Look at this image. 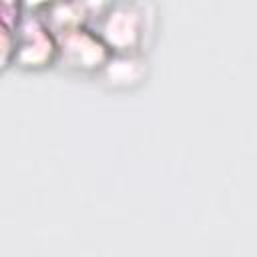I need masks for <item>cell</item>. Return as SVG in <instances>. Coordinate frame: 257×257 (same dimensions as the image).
Returning a JSON list of instances; mask_svg holds the SVG:
<instances>
[{"label": "cell", "instance_id": "obj_1", "mask_svg": "<svg viewBox=\"0 0 257 257\" xmlns=\"http://www.w3.org/2000/svg\"><path fill=\"white\" fill-rule=\"evenodd\" d=\"M147 16L149 14L141 2L122 0L114 6L110 2V8L100 14L102 18L100 38L106 40L116 50L135 52L143 44L145 34L151 32V26L147 24Z\"/></svg>", "mask_w": 257, "mask_h": 257}, {"label": "cell", "instance_id": "obj_2", "mask_svg": "<svg viewBox=\"0 0 257 257\" xmlns=\"http://www.w3.org/2000/svg\"><path fill=\"white\" fill-rule=\"evenodd\" d=\"M14 36L16 50L12 64H18L22 68H42L56 60V36L36 12L22 16L20 24L14 30Z\"/></svg>", "mask_w": 257, "mask_h": 257}, {"label": "cell", "instance_id": "obj_3", "mask_svg": "<svg viewBox=\"0 0 257 257\" xmlns=\"http://www.w3.org/2000/svg\"><path fill=\"white\" fill-rule=\"evenodd\" d=\"M56 62L70 70H100L106 62V46L98 36H92L86 30L76 26L56 32Z\"/></svg>", "mask_w": 257, "mask_h": 257}, {"label": "cell", "instance_id": "obj_4", "mask_svg": "<svg viewBox=\"0 0 257 257\" xmlns=\"http://www.w3.org/2000/svg\"><path fill=\"white\" fill-rule=\"evenodd\" d=\"M143 62L137 58L135 52H124L122 56L110 58L102 64L100 72H104V78L108 80L110 86H120V84H131L141 78L143 74Z\"/></svg>", "mask_w": 257, "mask_h": 257}, {"label": "cell", "instance_id": "obj_5", "mask_svg": "<svg viewBox=\"0 0 257 257\" xmlns=\"http://www.w3.org/2000/svg\"><path fill=\"white\" fill-rule=\"evenodd\" d=\"M52 2H56V0H24V6H28L34 12H38V10H42L44 6L52 4Z\"/></svg>", "mask_w": 257, "mask_h": 257}]
</instances>
